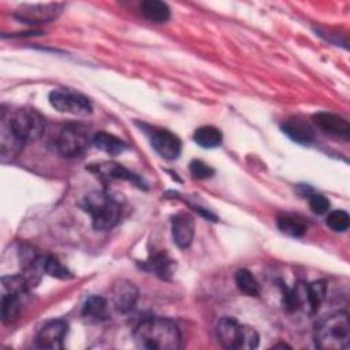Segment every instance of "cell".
Returning a JSON list of instances; mask_svg holds the SVG:
<instances>
[{
    "label": "cell",
    "mask_w": 350,
    "mask_h": 350,
    "mask_svg": "<svg viewBox=\"0 0 350 350\" xmlns=\"http://www.w3.org/2000/svg\"><path fill=\"white\" fill-rule=\"evenodd\" d=\"M134 343L146 350H176L180 347V331L178 325L165 317L152 316L137 324L133 332Z\"/></svg>",
    "instance_id": "1"
},
{
    "label": "cell",
    "mask_w": 350,
    "mask_h": 350,
    "mask_svg": "<svg viewBox=\"0 0 350 350\" xmlns=\"http://www.w3.org/2000/svg\"><path fill=\"white\" fill-rule=\"evenodd\" d=\"M314 345L323 350H343L350 343V323L346 312H335L314 325Z\"/></svg>",
    "instance_id": "2"
},
{
    "label": "cell",
    "mask_w": 350,
    "mask_h": 350,
    "mask_svg": "<svg viewBox=\"0 0 350 350\" xmlns=\"http://www.w3.org/2000/svg\"><path fill=\"white\" fill-rule=\"evenodd\" d=\"M82 209L92 217V226L97 231H108L120 220V204L104 191H92L83 197Z\"/></svg>",
    "instance_id": "3"
},
{
    "label": "cell",
    "mask_w": 350,
    "mask_h": 350,
    "mask_svg": "<svg viewBox=\"0 0 350 350\" xmlns=\"http://www.w3.org/2000/svg\"><path fill=\"white\" fill-rule=\"evenodd\" d=\"M283 291V305L288 312L302 309L308 314H313L319 310L327 294V283L324 280H316L312 283H297L293 288L286 286Z\"/></svg>",
    "instance_id": "4"
},
{
    "label": "cell",
    "mask_w": 350,
    "mask_h": 350,
    "mask_svg": "<svg viewBox=\"0 0 350 350\" xmlns=\"http://www.w3.org/2000/svg\"><path fill=\"white\" fill-rule=\"evenodd\" d=\"M219 342L226 349L252 350L258 346L257 331L246 324L238 323L234 317H223L219 320L217 327Z\"/></svg>",
    "instance_id": "5"
},
{
    "label": "cell",
    "mask_w": 350,
    "mask_h": 350,
    "mask_svg": "<svg viewBox=\"0 0 350 350\" xmlns=\"http://www.w3.org/2000/svg\"><path fill=\"white\" fill-rule=\"evenodd\" d=\"M3 120L23 144L37 141L45 131V119L34 108L14 109Z\"/></svg>",
    "instance_id": "6"
},
{
    "label": "cell",
    "mask_w": 350,
    "mask_h": 350,
    "mask_svg": "<svg viewBox=\"0 0 350 350\" xmlns=\"http://www.w3.org/2000/svg\"><path fill=\"white\" fill-rule=\"evenodd\" d=\"M55 145L63 157L74 159L82 156L93 145V135L86 126L70 123L60 130Z\"/></svg>",
    "instance_id": "7"
},
{
    "label": "cell",
    "mask_w": 350,
    "mask_h": 350,
    "mask_svg": "<svg viewBox=\"0 0 350 350\" xmlns=\"http://www.w3.org/2000/svg\"><path fill=\"white\" fill-rule=\"evenodd\" d=\"M49 103L56 111L75 116H86L93 111V105L85 94L67 88L53 89L49 93Z\"/></svg>",
    "instance_id": "8"
},
{
    "label": "cell",
    "mask_w": 350,
    "mask_h": 350,
    "mask_svg": "<svg viewBox=\"0 0 350 350\" xmlns=\"http://www.w3.org/2000/svg\"><path fill=\"white\" fill-rule=\"evenodd\" d=\"M63 10L60 3H45V4H22L15 11V18L29 25L45 23L56 19Z\"/></svg>",
    "instance_id": "9"
},
{
    "label": "cell",
    "mask_w": 350,
    "mask_h": 350,
    "mask_svg": "<svg viewBox=\"0 0 350 350\" xmlns=\"http://www.w3.org/2000/svg\"><path fill=\"white\" fill-rule=\"evenodd\" d=\"M68 331L67 321L57 319L51 320L42 325V328L37 334V345L41 349L59 350L63 349V340Z\"/></svg>",
    "instance_id": "10"
},
{
    "label": "cell",
    "mask_w": 350,
    "mask_h": 350,
    "mask_svg": "<svg viewBox=\"0 0 350 350\" xmlns=\"http://www.w3.org/2000/svg\"><path fill=\"white\" fill-rule=\"evenodd\" d=\"M88 170L103 179H108V180L122 179V180H129L141 189L145 187L144 180L138 175H135L134 172H131L130 170H127L126 167H123L118 163H112V161L93 163L92 165L88 167Z\"/></svg>",
    "instance_id": "11"
},
{
    "label": "cell",
    "mask_w": 350,
    "mask_h": 350,
    "mask_svg": "<svg viewBox=\"0 0 350 350\" xmlns=\"http://www.w3.org/2000/svg\"><path fill=\"white\" fill-rule=\"evenodd\" d=\"M150 145L161 157L167 160L179 157L182 150V142L179 137L168 130H154L150 134Z\"/></svg>",
    "instance_id": "12"
},
{
    "label": "cell",
    "mask_w": 350,
    "mask_h": 350,
    "mask_svg": "<svg viewBox=\"0 0 350 350\" xmlns=\"http://www.w3.org/2000/svg\"><path fill=\"white\" fill-rule=\"evenodd\" d=\"M111 298L113 308L120 313H127L134 309L138 301V288L129 280H119L112 286Z\"/></svg>",
    "instance_id": "13"
},
{
    "label": "cell",
    "mask_w": 350,
    "mask_h": 350,
    "mask_svg": "<svg viewBox=\"0 0 350 350\" xmlns=\"http://www.w3.org/2000/svg\"><path fill=\"white\" fill-rule=\"evenodd\" d=\"M314 124L321 129L324 133L347 139L350 135V126L349 122L335 113L331 112H317L313 115Z\"/></svg>",
    "instance_id": "14"
},
{
    "label": "cell",
    "mask_w": 350,
    "mask_h": 350,
    "mask_svg": "<svg viewBox=\"0 0 350 350\" xmlns=\"http://www.w3.org/2000/svg\"><path fill=\"white\" fill-rule=\"evenodd\" d=\"M172 238L179 249L190 246L194 237V219L186 212L176 213L172 217Z\"/></svg>",
    "instance_id": "15"
},
{
    "label": "cell",
    "mask_w": 350,
    "mask_h": 350,
    "mask_svg": "<svg viewBox=\"0 0 350 350\" xmlns=\"http://www.w3.org/2000/svg\"><path fill=\"white\" fill-rule=\"evenodd\" d=\"M282 130L294 142L309 145L314 139V129L302 118H290L282 123Z\"/></svg>",
    "instance_id": "16"
},
{
    "label": "cell",
    "mask_w": 350,
    "mask_h": 350,
    "mask_svg": "<svg viewBox=\"0 0 350 350\" xmlns=\"http://www.w3.org/2000/svg\"><path fill=\"white\" fill-rule=\"evenodd\" d=\"M144 269L153 272L156 276H159L163 280H168L174 273L175 261L170 258V256L165 252L154 253L152 254L144 264Z\"/></svg>",
    "instance_id": "17"
},
{
    "label": "cell",
    "mask_w": 350,
    "mask_h": 350,
    "mask_svg": "<svg viewBox=\"0 0 350 350\" xmlns=\"http://www.w3.org/2000/svg\"><path fill=\"white\" fill-rule=\"evenodd\" d=\"M93 145L111 156H118L127 149V145L120 138L105 131H98L93 135Z\"/></svg>",
    "instance_id": "18"
},
{
    "label": "cell",
    "mask_w": 350,
    "mask_h": 350,
    "mask_svg": "<svg viewBox=\"0 0 350 350\" xmlns=\"http://www.w3.org/2000/svg\"><path fill=\"white\" fill-rule=\"evenodd\" d=\"M82 316L89 320H105L108 317V302L104 297L100 295H90L83 306H82Z\"/></svg>",
    "instance_id": "19"
},
{
    "label": "cell",
    "mask_w": 350,
    "mask_h": 350,
    "mask_svg": "<svg viewBox=\"0 0 350 350\" xmlns=\"http://www.w3.org/2000/svg\"><path fill=\"white\" fill-rule=\"evenodd\" d=\"M141 11L146 19H149L150 22H156V23L167 22L171 16V11H170V7L167 5V3L160 1V0L144 1L141 5Z\"/></svg>",
    "instance_id": "20"
},
{
    "label": "cell",
    "mask_w": 350,
    "mask_h": 350,
    "mask_svg": "<svg viewBox=\"0 0 350 350\" xmlns=\"http://www.w3.org/2000/svg\"><path fill=\"white\" fill-rule=\"evenodd\" d=\"M1 159L5 160L7 156L11 159L16 156L23 148V142L12 133L4 120H1Z\"/></svg>",
    "instance_id": "21"
},
{
    "label": "cell",
    "mask_w": 350,
    "mask_h": 350,
    "mask_svg": "<svg viewBox=\"0 0 350 350\" xmlns=\"http://www.w3.org/2000/svg\"><path fill=\"white\" fill-rule=\"evenodd\" d=\"M276 224L283 234L293 238L302 237L308 230V224L301 217L294 215H280L276 220Z\"/></svg>",
    "instance_id": "22"
},
{
    "label": "cell",
    "mask_w": 350,
    "mask_h": 350,
    "mask_svg": "<svg viewBox=\"0 0 350 350\" xmlns=\"http://www.w3.org/2000/svg\"><path fill=\"white\" fill-rule=\"evenodd\" d=\"M193 139L196 141L197 145L206 149H212V148H217L221 144L223 134L219 129L213 126H202L194 131Z\"/></svg>",
    "instance_id": "23"
},
{
    "label": "cell",
    "mask_w": 350,
    "mask_h": 350,
    "mask_svg": "<svg viewBox=\"0 0 350 350\" xmlns=\"http://www.w3.org/2000/svg\"><path fill=\"white\" fill-rule=\"evenodd\" d=\"M21 298H22V295L3 291L0 306H1V321L4 324L12 323L14 320L18 319L21 309H22Z\"/></svg>",
    "instance_id": "24"
},
{
    "label": "cell",
    "mask_w": 350,
    "mask_h": 350,
    "mask_svg": "<svg viewBox=\"0 0 350 350\" xmlns=\"http://www.w3.org/2000/svg\"><path fill=\"white\" fill-rule=\"evenodd\" d=\"M235 283L238 288L250 297H258L260 295V284L253 276V273L247 269H238L235 272Z\"/></svg>",
    "instance_id": "25"
},
{
    "label": "cell",
    "mask_w": 350,
    "mask_h": 350,
    "mask_svg": "<svg viewBox=\"0 0 350 350\" xmlns=\"http://www.w3.org/2000/svg\"><path fill=\"white\" fill-rule=\"evenodd\" d=\"M42 268L44 272L52 278L67 280L71 279L74 275L66 268L55 256H44L42 258Z\"/></svg>",
    "instance_id": "26"
},
{
    "label": "cell",
    "mask_w": 350,
    "mask_h": 350,
    "mask_svg": "<svg viewBox=\"0 0 350 350\" xmlns=\"http://www.w3.org/2000/svg\"><path fill=\"white\" fill-rule=\"evenodd\" d=\"M1 284H3L4 293H12L22 297H25L30 290V286L22 273L12 275V276H3Z\"/></svg>",
    "instance_id": "27"
},
{
    "label": "cell",
    "mask_w": 350,
    "mask_h": 350,
    "mask_svg": "<svg viewBox=\"0 0 350 350\" xmlns=\"http://www.w3.org/2000/svg\"><path fill=\"white\" fill-rule=\"evenodd\" d=\"M327 226L332 230V231H336V232H343L349 228V223H350V219H349V215L347 212L345 211H332L328 213L327 216V220H325Z\"/></svg>",
    "instance_id": "28"
},
{
    "label": "cell",
    "mask_w": 350,
    "mask_h": 350,
    "mask_svg": "<svg viewBox=\"0 0 350 350\" xmlns=\"http://www.w3.org/2000/svg\"><path fill=\"white\" fill-rule=\"evenodd\" d=\"M189 170L191 175L197 179H208L215 174V170L206 163H204L202 160H191Z\"/></svg>",
    "instance_id": "29"
},
{
    "label": "cell",
    "mask_w": 350,
    "mask_h": 350,
    "mask_svg": "<svg viewBox=\"0 0 350 350\" xmlns=\"http://www.w3.org/2000/svg\"><path fill=\"white\" fill-rule=\"evenodd\" d=\"M309 206H310V211L316 215H324L329 211V201L327 197L321 196V194H312L309 197Z\"/></svg>",
    "instance_id": "30"
}]
</instances>
